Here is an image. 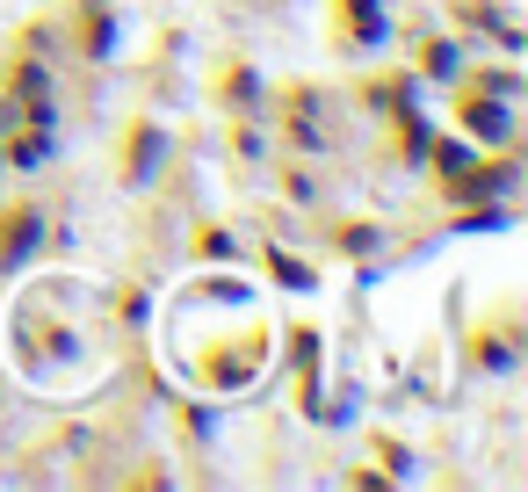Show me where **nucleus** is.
I'll list each match as a JSON object with an SVG mask.
<instances>
[{
    "label": "nucleus",
    "mask_w": 528,
    "mask_h": 492,
    "mask_svg": "<svg viewBox=\"0 0 528 492\" xmlns=\"http://www.w3.org/2000/svg\"><path fill=\"white\" fill-rule=\"evenodd\" d=\"M15 232H0V261H22L29 254V239H37V218H29V210H22V218H8Z\"/></svg>",
    "instance_id": "f257e3e1"
}]
</instances>
